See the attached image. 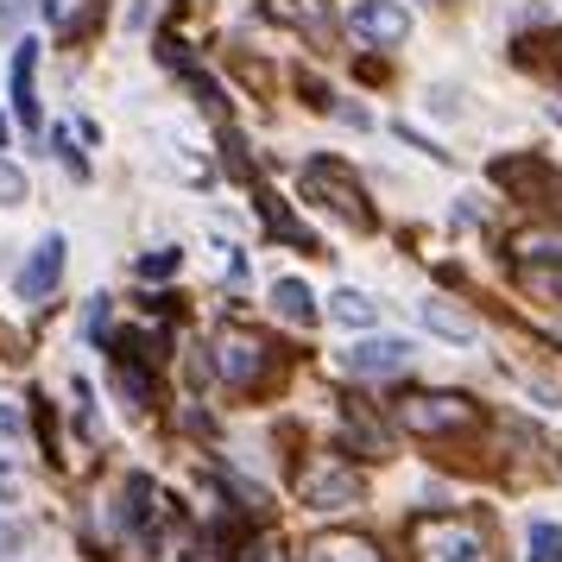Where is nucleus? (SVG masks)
I'll list each match as a JSON object with an SVG mask.
<instances>
[{"label":"nucleus","instance_id":"nucleus-30","mask_svg":"<svg viewBox=\"0 0 562 562\" xmlns=\"http://www.w3.org/2000/svg\"><path fill=\"white\" fill-rule=\"evenodd\" d=\"M0 153H7V114H0Z\"/></svg>","mask_w":562,"mask_h":562},{"label":"nucleus","instance_id":"nucleus-12","mask_svg":"<svg viewBox=\"0 0 562 562\" xmlns=\"http://www.w3.org/2000/svg\"><path fill=\"white\" fill-rule=\"evenodd\" d=\"M266 20L291 32H310V38H329V7L323 0H266Z\"/></svg>","mask_w":562,"mask_h":562},{"label":"nucleus","instance_id":"nucleus-11","mask_svg":"<svg viewBox=\"0 0 562 562\" xmlns=\"http://www.w3.org/2000/svg\"><path fill=\"white\" fill-rule=\"evenodd\" d=\"M417 316H424V329H436L442 341H481V323H474L461 304H449V297H424Z\"/></svg>","mask_w":562,"mask_h":562},{"label":"nucleus","instance_id":"nucleus-15","mask_svg":"<svg viewBox=\"0 0 562 562\" xmlns=\"http://www.w3.org/2000/svg\"><path fill=\"white\" fill-rule=\"evenodd\" d=\"M272 310H279L284 323H316V297H310V284L304 279H279L272 284Z\"/></svg>","mask_w":562,"mask_h":562},{"label":"nucleus","instance_id":"nucleus-7","mask_svg":"<svg viewBox=\"0 0 562 562\" xmlns=\"http://www.w3.org/2000/svg\"><path fill=\"white\" fill-rule=\"evenodd\" d=\"M348 26H355V38L385 52V45H405L411 38V13H405V0H355Z\"/></svg>","mask_w":562,"mask_h":562},{"label":"nucleus","instance_id":"nucleus-13","mask_svg":"<svg viewBox=\"0 0 562 562\" xmlns=\"http://www.w3.org/2000/svg\"><path fill=\"white\" fill-rule=\"evenodd\" d=\"M32 70H38V45H20V52H13V108H20V121L38 133V95H32Z\"/></svg>","mask_w":562,"mask_h":562},{"label":"nucleus","instance_id":"nucleus-9","mask_svg":"<svg viewBox=\"0 0 562 562\" xmlns=\"http://www.w3.org/2000/svg\"><path fill=\"white\" fill-rule=\"evenodd\" d=\"M57 279H64V234H45V240L32 247V259L20 266V297H26V304H45L57 291Z\"/></svg>","mask_w":562,"mask_h":562},{"label":"nucleus","instance_id":"nucleus-18","mask_svg":"<svg viewBox=\"0 0 562 562\" xmlns=\"http://www.w3.org/2000/svg\"><path fill=\"white\" fill-rule=\"evenodd\" d=\"M114 385H121V398H127L133 411H153L158 405V392H153V380L139 373V360H121V367H114Z\"/></svg>","mask_w":562,"mask_h":562},{"label":"nucleus","instance_id":"nucleus-19","mask_svg":"<svg viewBox=\"0 0 562 562\" xmlns=\"http://www.w3.org/2000/svg\"><path fill=\"white\" fill-rule=\"evenodd\" d=\"M525 291H531L537 304L562 310V266H525Z\"/></svg>","mask_w":562,"mask_h":562},{"label":"nucleus","instance_id":"nucleus-26","mask_svg":"<svg viewBox=\"0 0 562 562\" xmlns=\"http://www.w3.org/2000/svg\"><path fill=\"white\" fill-rule=\"evenodd\" d=\"M26 7H32V0H0V32L20 26V20H26Z\"/></svg>","mask_w":562,"mask_h":562},{"label":"nucleus","instance_id":"nucleus-6","mask_svg":"<svg viewBox=\"0 0 562 562\" xmlns=\"http://www.w3.org/2000/svg\"><path fill=\"white\" fill-rule=\"evenodd\" d=\"M121 499H127V506H121V531H127L139 550H165V493H158L146 474H133Z\"/></svg>","mask_w":562,"mask_h":562},{"label":"nucleus","instance_id":"nucleus-22","mask_svg":"<svg viewBox=\"0 0 562 562\" xmlns=\"http://www.w3.org/2000/svg\"><path fill=\"white\" fill-rule=\"evenodd\" d=\"M247 562H291V550H284V537L279 531H266L247 543Z\"/></svg>","mask_w":562,"mask_h":562},{"label":"nucleus","instance_id":"nucleus-10","mask_svg":"<svg viewBox=\"0 0 562 562\" xmlns=\"http://www.w3.org/2000/svg\"><path fill=\"white\" fill-rule=\"evenodd\" d=\"M304 557L310 562H385L380 543H373V537H360V531H323Z\"/></svg>","mask_w":562,"mask_h":562},{"label":"nucleus","instance_id":"nucleus-16","mask_svg":"<svg viewBox=\"0 0 562 562\" xmlns=\"http://www.w3.org/2000/svg\"><path fill=\"white\" fill-rule=\"evenodd\" d=\"M329 323H341V329H373V323H380V304H373L367 291H335Z\"/></svg>","mask_w":562,"mask_h":562},{"label":"nucleus","instance_id":"nucleus-14","mask_svg":"<svg viewBox=\"0 0 562 562\" xmlns=\"http://www.w3.org/2000/svg\"><path fill=\"white\" fill-rule=\"evenodd\" d=\"M512 259H525V266H562V228L512 234Z\"/></svg>","mask_w":562,"mask_h":562},{"label":"nucleus","instance_id":"nucleus-1","mask_svg":"<svg viewBox=\"0 0 562 562\" xmlns=\"http://www.w3.org/2000/svg\"><path fill=\"white\" fill-rule=\"evenodd\" d=\"M411 557L417 562H493V531L468 512H436L411 525Z\"/></svg>","mask_w":562,"mask_h":562},{"label":"nucleus","instance_id":"nucleus-3","mask_svg":"<svg viewBox=\"0 0 562 562\" xmlns=\"http://www.w3.org/2000/svg\"><path fill=\"white\" fill-rule=\"evenodd\" d=\"M360 493H367V481H360V468L348 456H310L304 468H297V499H304L310 512H341V506H360Z\"/></svg>","mask_w":562,"mask_h":562},{"label":"nucleus","instance_id":"nucleus-29","mask_svg":"<svg viewBox=\"0 0 562 562\" xmlns=\"http://www.w3.org/2000/svg\"><path fill=\"white\" fill-rule=\"evenodd\" d=\"M108 329V297H95V304H89V335H102Z\"/></svg>","mask_w":562,"mask_h":562},{"label":"nucleus","instance_id":"nucleus-20","mask_svg":"<svg viewBox=\"0 0 562 562\" xmlns=\"http://www.w3.org/2000/svg\"><path fill=\"white\" fill-rule=\"evenodd\" d=\"M525 562H562V525H531V557Z\"/></svg>","mask_w":562,"mask_h":562},{"label":"nucleus","instance_id":"nucleus-17","mask_svg":"<svg viewBox=\"0 0 562 562\" xmlns=\"http://www.w3.org/2000/svg\"><path fill=\"white\" fill-rule=\"evenodd\" d=\"M341 430H348V442H355L360 456H373V461H380V456H392V442H385V430H380V424H373V417H367L360 405H348V417H341Z\"/></svg>","mask_w":562,"mask_h":562},{"label":"nucleus","instance_id":"nucleus-2","mask_svg":"<svg viewBox=\"0 0 562 562\" xmlns=\"http://www.w3.org/2000/svg\"><path fill=\"white\" fill-rule=\"evenodd\" d=\"M272 360H279V348L266 341V335L240 329V323H228V329H215V380L234 385V392H254V385H266V373H272Z\"/></svg>","mask_w":562,"mask_h":562},{"label":"nucleus","instance_id":"nucleus-5","mask_svg":"<svg viewBox=\"0 0 562 562\" xmlns=\"http://www.w3.org/2000/svg\"><path fill=\"white\" fill-rule=\"evenodd\" d=\"M304 190L316 196L323 209H335L341 222H355V228H373V209H367V190H360L335 158H316V165H304Z\"/></svg>","mask_w":562,"mask_h":562},{"label":"nucleus","instance_id":"nucleus-31","mask_svg":"<svg viewBox=\"0 0 562 562\" xmlns=\"http://www.w3.org/2000/svg\"><path fill=\"white\" fill-rule=\"evenodd\" d=\"M557 70H562V32H557Z\"/></svg>","mask_w":562,"mask_h":562},{"label":"nucleus","instance_id":"nucleus-23","mask_svg":"<svg viewBox=\"0 0 562 562\" xmlns=\"http://www.w3.org/2000/svg\"><path fill=\"white\" fill-rule=\"evenodd\" d=\"M26 442V417H20V405H0V449H20Z\"/></svg>","mask_w":562,"mask_h":562},{"label":"nucleus","instance_id":"nucleus-24","mask_svg":"<svg viewBox=\"0 0 562 562\" xmlns=\"http://www.w3.org/2000/svg\"><path fill=\"white\" fill-rule=\"evenodd\" d=\"M183 562H228V537H222V531H203V537H196V550H190Z\"/></svg>","mask_w":562,"mask_h":562},{"label":"nucleus","instance_id":"nucleus-21","mask_svg":"<svg viewBox=\"0 0 562 562\" xmlns=\"http://www.w3.org/2000/svg\"><path fill=\"white\" fill-rule=\"evenodd\" d=\"M26 203V171L13 158H0V209H20Z\"/></svg>","mask_w":562,"mask_h":562},{"label":"nucleus","instance_id":"nucleus-25","mask_svg":"<svg viewBox=\"0 0 562 562\" xmlns=\"http://www.w3.org/2000/svg\"><path fill=\"white\" fill-rule=\"evenodd\" d=\"M171 272H178V254H171V247H165V254H146V259H139V279H171Z\"/></svg>","mask_w":562,"mask_h":562},{"label":"nucleus","instance_id":"nucleus-4","mask_svg":"<svg viewBox=\"0 0 562 562\" xmlns=\"http://www.w3.org/2000/svg\"><path fill=\"white\" fill-rule=\"evenodd\" d=\"M392 417L405 424L411 436H456V430H474V405L456 398V392H411L392 405Z\"/></svg>","mask_w":562,"mask_h":562},{"label":"nucleus","instance_id":"nucleus-28","mask_svg":"<svg viewBox=\"0 0 562 562\" xmlns=\"http://www.w3.org/2000/svg\"><path fill=\"white\" fill-rule=\"evenodd\" d=\"M0 499H20V474H13L7 461H0Z\"/></svg>","mask_w":562,"mask_h":562},{"label":"nucleus","instance_id":"nucleus-8","mask_svg":"<svg viewBox=\"0 0 562 562\" xmlns=\"http://www.w3.org/2000/svg\"><path fill=\"white\" fill-rule=\"evenodd\" d=\"M405 367H411V341H392V335L355 341V348L341 355V373H348V380H392V373H405Z\"/></svg>","mask_w":562,"mask_h":562},{"label":"nucleus","instance_id":"nucleus-27","mask_svg":"<svg viewBox=\"0 0 562 562\" xmlns=\"http://www.w3.org/2000/svg\"><path fill=\"white\" fill-rule=\"evenodd\" d=\"M20 543H26V531H20V525H13V518H0V557H13V550H20Z\"/></svg>","mask_w":562,"mask_h":562}]
</instances>
